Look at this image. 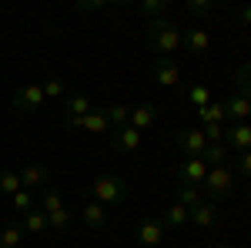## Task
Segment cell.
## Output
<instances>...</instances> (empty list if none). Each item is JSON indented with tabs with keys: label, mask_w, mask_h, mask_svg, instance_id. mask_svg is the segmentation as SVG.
<instances>
[{
	"label": "cell",
	"mask_w": 251,
	"mask_h": 248,
	"mask_svg": "<svg viewBox=\"0 0 251 248\" xmlns=\"http://www.w3.org/2000/svg\"><path fill=\"white\" fill-rule=\"evenodd\" d=\"M154 81L161 87H181V91H188V84L181 81V67L174 64V57H154Z\"/></svg>",
	"instance_id": "cell-7"
},
{
	"label": "cell",
	"mask_w": 251,
	"mask_h": 248,
	"mask_svg": "<svg viewBox=\"0 0 251 248\" xmlns=\"http://www.w3.org/2000/svg\"><path fill=\"white\" fill-rule=\"evenodd\" d=\"M91 114V97L87 94H67L64 97V121H80Z\"/></svg>",
	"instance_id": "cell-17"
},
{
	"label": "cell",
	"mask_w": 251,
	"mask_h": 248,
	"mask_svg": "<svg viewBox=\"0 0 251 248\" xmlns=\"http://www.w3.org/2000/svg\"><path fill=\"white\" fill-rule=\"evenodd\" d=\"M174 201H177V205H184V208L191 211L194 205H198V201H204V198H201V188H191V185H177V188H174Z\"/></svg>",
	"instance_id": "cell-24"
},
{
	"label": "cell",
	"mask_w": 251,
	"mask_h": 248,
	"mask_svg": "<svg viewBox=\"0 0 251 248\" xmlns=\"http://www.w3.org/2000/svg\"><path fill=\"white\" fill-rule=\"evenodd\" d=\"M67 131H91V134H107L111 131V121L104 108H91V114H84L80 121H64Z\"/></svg>",
	"instance_id": "cell-6"
},
{
	"label": "cell",
	"mask_w": 251,
	"mask_h": 248,
	"mask_svg": "<svg viewBox=\"0 0 251 248\" xmlns=\"http://www.w3.org/2000/svg\"><path fill=\"white\" fill-rule=\"evenodd\" d=\"M204 194H208V201H225V198H231L234 188H238V174H234L231 165H218V168H208L204 174Z\"/></svg>",
	"instance_id": "cell-2"
},
{
	"label": "cell",
	"mask_w": 251,
	"mask_h": 248,
	"mask_svg": "<svg viewBox=\"0 0 251 248\" xmlns=\"http://www.w3.org/2000/svg\"><path fill=\"white\" fill-rule=\"evenodd\" d=\"M141 14H148L151 20L164 17V14H168V0H144V3H141Z\"/></svg>",
	"instance_id": "cell-31"
},
{
	"label": "cell",
	"mask_w": 251,
	"mask_h": 248,
	"mask_svg": "<svg viewBox=\"0 0 251 248\" xmlns=\"http://www.w3.org/2000/svg\"><path fill=\"white\" fill-rule=\"evenodd\" d=\"M40 91H44L47 101H64V97H67V87H64V81H60V77H47V81L40 84Z\"/></svg>",
	"instance_id": "cell-27"
},
{
	"label": "cell",
	"mask_w": 251,
	"mask_h": 248,
	"mask_svg": "<svg viewBox=\"0 0 251 248\" xmlns=\"http://www.w3.org/2000/svg\"><path fill=\"white\" fill-rule=\"evenodd\" d=\"M225 111H228V121H231V124L251 121V101L245 94H231L228 101H225Z\"/></svg>",
	"instance_id": "cell-16"
},
{
	"label": "cell",
	"mask_w": 251,
	"mask_h": 248,
	"mask_svg": "<svg viewBox=\"0 0 251 248\" xmlns=\"http://www.w3.org/2000/svg\"><path fill=\"white\" fill-rule=\"evenodd\" d=\"M44 91H40V84H24V87H17L14 91V111H40L44 108Z\"/></svg>",
	"instance_id": "cell-10"
},
{
	"label": "cell",
	"mask_w": 251,
	"mask_h": 248,
	"mask_svg": "<svg viewBox=\"0 0 251 248\" xmlns=\"http://www.w3.org/2000/svg\"><path fill=\"white\" fill-rule=\"evenodd\" d=\"M245 191H248V201H251V185H248V188H245Z\"/></svg>",
	"instance_id": "cell-39"
},
{
	"label": "cell",
	"mask_w": 251,
	"mask_h": 248,
	"mask_svg": "<svg viewBox=\"0 0 251 248\" xmlns=\"http://www.w3.org/2000/svg\"><path fill=\"white\" fill-rule=\"evenodd\" d=\"M104 111H107L111 128H124V124H131V108H127V104H111V108H104Z\"/></svg>",
	"instance_id": "cell-28"
},
{
	"label": "cell",
	"mask_w": 251,
	"mask_h": 248,
	"mask_svg": "<svg viewBox=\"0 0 251 248\" xmlns=\"http://www.w3.org/2000/svg\"><path fill=\"white\" fill-rule=\"evenodd\" d=\"M184 97H188V104H191V108H198V111H201V108H208V104L214 101V97H211V91H208L204 84H188Z\"/></svg>",
	"instance_id": "cell-23"
},
{
	"label": "cell",
	"mask_w": 251,
	"mask_h": 248,
	"mask_svg": "<svg viewBox=\"0 0 251 248\" xmlns=\"http://www.w3.org/2000/svg\"><path fill=\"white\" fill-rule=\"evenodd\" d=\"M0 191L14 198V194L20 191V174H17V171H10V168H0Z\"/></svg>",
	"instance_id": "cell-29"
},
{
	"label": "cell",
	"mask_w": 251,
	"mask_h": 248,
	"mask_svg": "<svg viewBox=\"0 0 251 248\" xmlns=\"http://www.w3.org/2000/svg\"><path fill=\"white\" fill-rule=\"evenodd\" d=\"M10 205H14V211H20V215H27V211L34 208V194H30V191H24V188H20L17 194L10 198Z\"/></svg>",
	"instance_id": "cell-32"
},
{
	"label": "cell",
	"mask_w": 251,
	"mask_h": 248,
	"mask_svg": "<svg viewBox=\"0 0 251 248\" xmlns=\"http://www.w3.org/2000/svg\"><path fill=\"white\" fill-rule=\"evenodd\" d=\"M141 141H144V134L134 131L131 124L107 131V144H111V151H117V154H134L137 148H141Z\"/></svg>",
	"instance_id": "cell-5"
},
{
	"label": "cell",
	"mask_w": 251,
	"mask_h": 248,
	"mask_svg": "<svg viewBox=\"0 0 251 248\" xmlns=\"http://www.w3.org/2000/svg\"><path fill=\"white\" fill-rule=\"evenodd\" d=\"M204 174H208V165L201 158H184L177 165V185H191V188H201L204 185Z\"/></svg>",
	"instance_id": "cell-11"
},
{
	"label": "cell",
	"mask_w": 251,
	"mask_h": 248,
	"mask_svg": "<svg viewBox=\"0 0 251 248\" xmlns=\"http://www.w3.org/2000/svg\"><path fill=\"white\" fill-rule=\"evenodd\" d=\"M161 221H164V228H184V225H191V211L184 208V205H168L164 215H161Z\"/></svg>",
	"instance_id": "cell-19"
},
{
	"label": "cell",
	"mask_w": 251,
	"mask_h": 248,
	"mask_svg": "<svg viewBox=\"0 0 251 248\" xmlns=\"http://www.w3.org/2000/svg\"><path fill=\"white\" fill-rule=\"evenodd\" d=\"M214 10V3H208V0H188V14H194V17H208Z\"/></svg>",
	"instance_id": "cell-36"
},
{
	"label": "cell",
	"mask_w": 251,
	"mask_h": 248,
	"mask_svg": "<svg viewBox=\"0 0 251 248\" xmlns=\"http://www.w3.org/2000/svg\"><path fill=\"white\" fill-rule=\"evenodd\" d=\"M71 218H74L71 211H67V208H60V211H54V215H47V225H50L54 231H64L67 225H71Z\"/></svg>",
	"instance_id": "cell-33"
},
{
	"label": "cell",
	"mask_w": 251,
	"mask_h": 248,
	"mask_svg": "<svg viewBox=\"0 0 251 248\" xmlns=\"http://www.w3.org/2000/svg\"><path fill=\"white\" fill-rule=\"evenodd\" d=\"M157 124V108L154 104H137V108H131V128L134 131H151Z\"/></svg>",
	"instance_id": "cell-15"
},
{
	"label": "cell",
	"mask_w": 251,
	"mask_h": 248,
	"mask_svg": "<svg viewBox=\"0 0 251 248\" xmlns=\"http://www.w3.org/2000/svg\"><path fill=\"white\" fill-rule=\"evenodd\" d=\"M218 221H221L218 205H214V201H208V198H204V201H198V205L191 208V225H198V228H214Z\"/></svg>",
	"instance_id": "cell-14"
},
{
	"label": "cell",
	"mask_w": 251,
	"mask_h": 248,
	"mask_svg": "<svg viewBox=\"0 0 251 248\" xmlns=\"http://www.w3.org/2000/svg\"><path fill=\"white\" fill-rule=\"evenodd\" d=\"M234 94H245L251 101V64H241L234 71Z\"/></svg>",
	"instance_id": "cell-26"
},
{
	"label": "cell",
	"mask_w": 251,
	"mask_h": 248,
	"mask_svg": "<svg viewBox=\"0 0 251 248\" xmlns=\"http://www.w3.org/2000/svg\"><path fill=\"white\" fill-rule=\"evenodd\" d=\"M238 17H241V24H248V27H251V7H241V14H238Z\"/></svg>",
	"instance_id": "cell-38"
},
{
	"label": "cell",
	"mask_w": 251,
	"mask_h": 248,
	"mask_svg": "<svg viewBox=\"0 0 251 248\" xmlns=\"http://www.w3.org/2000/svg\"><path fill=\"white\" fill-rule=\"evenodd\" d=\"M198 121H201V128H204V124H225V121H228V111H225V104L211 101L208 108L198 111Z\"/></svg>",
	"instance_id": "cell-21"
},
{
	"label": "cell",
	"mask_w": 251,
	"mask_h": 248,
	"mask_svg": "<svg viewBox=\"0 0 251 248\" xmlns=\"http://www.w3.org/2000/svg\"><path fill=\"white\" fill-rule=\"evenodd\" d=\"M64 208V198H60V191H50V188H44V198H40V211L44 215H54V211Z\"/></svg>",
	"instance_id": "cell-30"
},
{
	"label": "cell",
	"mask_w": 251,
	"mask_h": 248,
	"mask_svg": "<svg viewBox=\"0 0 251 248\" xmlns=\"http://www.w3.org/2000/svg\"><path fill=\"white\" fill-rule=\"evenodd\" d=\"M181 47H184L188 54H208V51H211V34H208L204 27H191V30L181 34Z\"/></svg>",
	"instance_id": "cell-13"
},
{
	"label": "cell",
	"mask_w": 251,
	"mask_h": 248,
	"mask_svg": "<svg viewBox=\"0 0 251 248\" xmlns=\"http://www.w3.org/2000/svg\"><path fill=\"white\" fill-rule=\"evenodd\" d=\"M214 248H231V245H214Z\"/></svg>",
	"instance_id": "cell-40"
},
{
	"label": "cell",
	"mask_w": 251,
	"mask_h": 248,
	"mask_svg": "<svg viewBox=\"0 0 251 248\" xmlns=\"http://www.w3.org/2000/svg\"><path fill=\"white\" fill-rule=\"evenodd\" d=\"M20 225H24L27 235H47V228H50V225H47V215H44L40 208H30L27 215H24V221H20Z\"/></svg>",
	"instance_id": "cell-20"
},
{
	"label": "cell",
	"mask_w": 251,
	"mask_h": 248,
	"mask_svg": "<svg viewBox=\"0 0 251 248\" xmlns=\"http://www.w3.org/2000/svg\"><path fill=\"white\" fill-rule=\"evenodd\" d=\"M24 238H27V231H24V225H20V221L3 225V228H0V248H17Z\"/></svg>",
	"instance_id": "cell-22"
},
{
	"label": "cell",
	"mask_w": 251,
	"mask_h": 248,
	"mask_svg": "<svg viewBox=\"0 0 251 248\" xmlns=\"http://www.w3.org/2000/svg\"><path fill=\"white\" fill-rule=\"evenodd\" d=\"M201 161H204L208 168L228 165V148H225V141H221V144H208V148H204V154H201Z\"/></svg>",
	"instance_id": "cell-25"
},
{
	"label": "cell",
	"mask_w": 251,
	"mask_h": 248,
	"mask_svg": "<svg viewBox=\"0 0 251 248\" xmlns=\"http://www.w3.org/2000/svg\"><path fill=\"white\" fill-rule=\"evenodd\" d=\"M17 248H24V245H17Z\"/></svg>",
	"instance_id": "cell-41"
},
{
	"label": "cell",
	"mask_w": 251,
	"mask_h": 248,
	"mask_svg": "<svg viewBox=\"0 0 251 248\" xmlns=\"http://www.w3.org/2000/svg\"><path fill=\"white\" fill-rule=\"evenodd\" d=\"M164 221L161 218H144L141 225H137V231H134V242L141 248H157L161 242H164Z\"/></svg>",
	"instance_id": "cell-9"
},
{
	"label": "cell",
	"mask_w": 251,
	"mask_h": 248,
	"mask_svg": "<svg viewBox=\"0 0 251 248\" xmlns=\"http://www.w3.org/2000/svg\"><path fill=\"white\" fill-rule=\"evenodd\" d=\"M174 144L184 151V158H201L204 148H208V138H204V131H201L198 124H188V128H177Z\"/></svg>",
	"instance_id": "cell-4"
},
{
	"label": "cell",
	"mask_w": 251,
	"mask_h": 248,
	"mask_svg": "<svg viewBox=\"0 0 251 248\" xmlns=\"http://www.w3.org/2000/svg\"><path fill=\"white\" fill-rule=\"evenodd\" d=\"M80 218H84V225H87V228H94V231L107 228V208H104V205H97V201L84 205V208H80Z\"/></svg>",
	"instance_id": "cell-18"
},
{
	"label": "cell",
	"mask_w": 251,
	"mask_h": 248,
	"mask_svg": "<svg viewBox=\"0 0 251 248\" xmlns=\"http://www.w3.org/2000/svg\"><path fill=\"white\" fill-rule=\"evenodd\" d=\"M181 27L174 24L171 17H157V20H148V44L157 57H171L181 51Z\"/></svg>",
	"instance_id": "cell-1"
},
{
	"label": "cell",
	"mask_w": 251,
	"mask_h": 248,
	"mask_svg": "<svg viewBox=\"0 0 251 248\" xmlns=\"http://www.w3.org/2000/svg\"><path fill=\"white\" fill-rule=\"evenodd\" d=\"M100 7H104L100 0H87V3H77V10H80V14H94V10H100Z\"/></svg>",
	"instance_id": "cell-37"
},
{
	"label": "cell",
	"mask_w": 251,
	"mask_h": 248,
	"mask_svg": "<svg viewBox=\"0 0 251 248\" xmlns=\"http://www.w3.org/2000/svg\"><path fill=\"white\" fill-rule=\"evenodd\" d=\"M91 194H94L97 205H104V208H117V205L127 201V181L117 178V174H97L94 181H91Z\"/></svg>",
	"instance_id": "cell-3"
},
{
	"label": "cell",
	"mask_w": 251,
	"mask_h": 248,
	"mask_svg": "<svg viewBox=\"0 0 251 248\" xmlns=\"http://www.w3.org/2000/svg\"><path fill=\"white\" fill-rule=\"evenodd\" d=\"M234 174L251 181V151H241V154H238V161H234Z\"/></svg>",
	"instance_id": "cell-34"
},
{
	"label": "cell",
	"mask_w": 251,
	"mask_h": 248,
	"mask_svg": "<svg viewBox=\"0 0 251 248\" xmlns=\"http://www.w3.org/2000/svg\"><path fill=\"white\" fill-rule=\"evenodd\" d=\"M225 148H231V151H251V124L248 121H241V124H228L225 128Z\"/></svg>",
	"instance_id": "cell-12"
},
{
	"label": "cell",
	"mask_w": 251,
	"mask_h": 248,
	"mask_svg": "<svg viewBox=\"0 0 251 248\" xmlns=\"http://www.w3.org/2000/svg\"><path fill=\"white\" fill-rule=\"evenodd\" d=\"M17 174H20V188H24V191L47 188V185H50V168H47V165H40V161H27Z\"/></svg>",
	"instance_id": "cell-8"
},
{
	"label": "cell",
	"mask_w": 251,
	"mask_h": 248,
	"mask_svg": "<svg viewBox=\"0 0 251 248\" xmlns=\"http://www.w3.org/2000/svg\"><path fill=\"white\" fill-rule=\"evenodd\" d=\"M201 131L208 138V144H221V141H225V124H204Z\"/></svg>",
	"instance_id": "cell-35"
}]
</instances>
